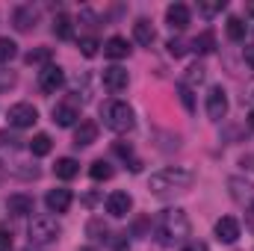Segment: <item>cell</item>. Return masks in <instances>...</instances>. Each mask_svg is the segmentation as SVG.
Returning a JSON list of instances; mask_svg holds the SVG:
<instances>
[{"label":"cell","instance_id":"obj_1","mask_svg":"<svg viewBox=\"0 0 254 251\" xmlns=\"http://www.w3.org/2000/svg\"><path fill=\"white\" fill-rule=\"evenodd\" d=\"M192 225H190V216L178 207H169L157 216V225H154V234H157V243L163 246H175V243H184L190 237Z\"/></svg>","mask_w":254,"mask_h":251},{"label":"cell","instance_id":"obj_2","mask_svg":"<svg viewBox=\"0 0 254 251\" xmlns=\"http://www.w3.org/2000/svg\"><path fill=\"white\" fill-rule=\"evenodd\" d=\"M192 181H195V175H192L190 169H184V166H169V169H160V172L151 175L148 189H151L154 195H169V192H184V189H190Z\"/></svg>","mask_w":254,"mask_h":251},{"label":"cell","instance_id":"obj_3","mask_svg":"<svg viewBox=\"0 0 254 251\" xmlns=\"http://www.w3.org/2000/svg\"><path fill=\"white\" fill-rule=\"evenodd\" d=\"M101 116H104V125L110 127L113 133H130L133 125H136V116H133L130 104H125V101H110L101 110Z\"/></svg>","mask_w":254,"mask_h":251},{"label":"cell","instance_id":"obj_4","mask_svg":"<svg viewBox=\"0 0 254 251\" xmlns=\"http://www.w3.org/2000/svg\"><path fill=\"white\" fill-rule=\"evenodd\" d=\"M63 234L57 216H33L30 228H27V237H30V246H48L54 243L57 237Z\"/></svg>","mask_w":254,"mask_h":251},{"label":"cell","instance_id":"obj_5","mask_svg":"<svg viewBox=\"0 0 254 251\" xmlns=\"http://www.w3.org/2000/svg\"><path fill=\"white\" fill-rule=\"evenodd\" d=\"M6 119H9V125L12 127L24 130V127H33L36 122H39V110H36L33 104H15V107H9Z\"/></svg>","mask_w":254,"mask_h":251},{"label":"cell","instance_id":"obj_6","mask_svg":"<svg viewBox=\"0 0 254 251\" xmlns=\"http://www.w3.org/2000/svg\"><path fill=\"white\" fill-rule=\"evenodd\" d=\"M63 83H65V71L60 65H45L39 71V89L45 95H57V89H63Z\"/></svg>","mask_w":254,"mask_h":251},{"label":"cell","instance_id":"obj_7","mask_svg":"<svg viewBox=\"0 0 254 251\" xmlns=\"http://www.w3.org/2000/svg\"><path fill=\"white\" fill-rule=\"evenodd\" d=\"M207 116H210V122H222L228 116V95L222 86H213L207 92Z\"/></svg>","mask_w":254,"mask_h":251},{"label":"cell","instance_id":"obj_8","mask_svg":"<svg viewBox=\"0 0 254 251\" xmlns=\"http://www.w3.org/2000/svg\"><path fill=\"white\" fill-rule=\"evenodd\" d=\"M216 240L225 243V246H234V243L240 240V222H237L234 216H222V219L216 222Z\"/></svg>","mask_w":254,"mask_h":251},{"label":"cell","instance_id":"obj_9","mask_svg":"<svg viewBox=\"0 0 254 251\" xmlns=\"http://www.w3.org/2000/svg\"><path fill=\"white\" fill-rule=\"evenodd\" d=\"M133 210V198L127 195V192H113L110 198H107V213L110 216H116V219H122Z\"/></svg>","mask_w":254,"mask_h":251},{"label":"cell","instance_id":"obj_10","mask_svg":"<svg viewBox=\"0 0 254 251\" xmlns=\"http://www.w3.org/2000/svg\"><path fill=\"white\" fill-rule=\"evenodd\" d=\"M166 21H169L172 30H187V27H190V6L172 3V6L166 9Z\"/></svg>","mask_w":254,"mask_h":251},{"label":"cell","instance_id":"obj_11","mask_svg":"<svg viewBox=\"0 0 254 251\" xmlns=\"http://www.w3.org/2000/svg\"><path fill=\"white\" fill-rule=\"evenodd\" d=\"M127 71L122 68V65H110V68H104V86L110 89V92H122V89H127Z\"/></svg>","mask_w":254,"mask_h":251},{"label":"cell","instance_id":"obj_12","mask_svg":"<svg viewBox=\"0 0 254 251\" xmlns=\"http://www.w3.org/2000/svg\"><path fill=\"white\" fill-rule=\"evenodd\" d=\"M6 213L9 216H30L33 213V198L18 192V195H9L6 198Z\"/></svg>","mask_w":254,"mask_h":251},{"label":"cell","instance_id":"obj_13","mask_svg":"<svg viewBox=\"0 0 254 251\" xmlns=\"http://www.w3.org/2000/svg\"><path fill=\"white\" fill-rule=\"evenodd\" d=\"M45 204H48L51 213H65L71 207V189H51L48 198H45Z\"/></svg>","mask_w":254,"mask_h":251},{"label":"cell","instance_id":"obj_14","mask_svg":"<svg viewBox=\"0 0 254 251\" xmlns=\"http://www.w3.org/2000/svg\"><path fill=\"white\" fill-rule=\"evenodd\" d=\"M98 139V125L95 122H80L77 130H74V145L77 148H86V145H92Z\"/></svg>","mask_w":254,"mask_h":251},{"label":"cell","instance_id":"obj_15","mask_svg":"<svg viewBox=\"0 0 254 251\" xmlns=\"http://www.w3.org/2000/svg\"><path fill=\"white\" fill-rule=\"evenodd\" d=\"M77 119H80L77 107H71V104H60V107H54V122H57L60 127L77 125Z\"/></svg>","mask_w":254,"mask_h":251},{"label":"cell","instance_id":"obj_16","mask_svg":"<svg viewBox=\"0 0 254 251\" xmlns=\"http://www.w3.org/2000/svg\"><path fill=\"white\" fill-rule=\"evenodd\" d=\"M133 39H136L142 48H151V45H154V27H151V21L139 18V21L133 24Z\"/></svg>","mask_w":254,"mask_h":251},{"label":"cell","instance_id":"obj_17","mask_svg":"<svg viewBox=\"0 0 254 251\" xmlns=\"http://www.w3.org/2000/svg\"><path fill=\"white\" fill-rule=\"evenodd\" d=\"M104 54H107L110 60H125L127 54H130V48H127V39H122V36H113V39H107V42H104Z\"/></svg>","mask_w":254,"mask_h":251},{"label":"cell","instance_id":"obj_18","mask_svg":"<svg viewBox=\"0 0 254 251\" xmlns=\"http://www.w3.org/2000/svg\"><path fill=\"white\" fill-rule=\"evenodd\" d=\"M77 172H80V163H77L74 157H63V160H57V166H54V175H57L60 181L77 178Z\"/></svg>","mask_w":254,"mask_h":251},{"label":"cell","instance_id":"obj_19","mask_svg":"<svg viewBox=\"0 0 254 251\" xmlns=\"http://www.w3.org/2000/svg\"><path fill=\"white\" fill-rule=\"evenodd\" d=\"M27 148H30V154H33V157H48V154H51V148H54V142H51V136H48V133H36V136L30 139V145H27Z\"/></svg>","mask_w":254,"mask_h":251},{"label":"cell","instance_id":"obj_20","mask_svg":"<svg viewBox=\"0 0 254 251\" xmlns=\"http://www.w3.org/2000/svg\"><path fill=\"white\" fill-rule=\"evenodd\" d=\"M228 187H231V195H234L237 201H254V184H246V181H240V178H231Z\"/></svg>","mask_w":254,"mask_h":251},{"label":"cell","instance_id":"obj_21","mask_svg":"<svg viewBox=\"0 0 254 251\" xmlns=\"http://www.w3.org/2000/svg\"><path fill=\"white\" fill-rule=\"evenodd\" d=\"M15 27H18V30H24V33H27V30H33V27H36V9H33V6L18 9V12H15Z\"/></svg>","mask_w":254,"mask_h":251},{"label":"cell","instance_id":"obj_22","mask_svg":"<svg viewBox=\"0 0 254 251\" xmlns=\"http://www.w3.org/2000/svg\"><path fill=\"white\" fill-rule=\"evenodd\" d=\"M213 48H216V36L213 33H201V36L192 39V51L195 54H210Z\"/></svg>","mask_w":254,"mask_h":251},{"label":"cell","instance_id":"obj_23","mask_svg":"<svg viewBox=\"0 0 254 251\" xmlns=\"http://www.w3.org/2000/svg\"><path fill=\"white\" fill-rule=\"evenodd\" d=\"M54 36L57 39H71L74 36V27H71V18L68 15H57L54 18Z\"/></svg>","mask_w":254,"mask_h":251},{"label":"cell","instance_id":"obj_24","mask_svg":"<svg viewBox=\"0 0 254 251\" xmlns=\"http://www.w3.org/2000/svg\"><path fill=\"white\" fill-rule=\"evenodd\" d=\"M204 74H207V71H204V65H190V68H187V77H184V80H181V83H184V86H187V89H192V86H201V83H204Z\"/></svg>","mask_w":254,"mask_h":251},{"label":"cell","instance_id":"obj_25","mask_svg":"<svg viewBox=\"0 0 254 251\" xmlns=\"http://www.w3.org/2000/svg\"><path fill=\"white\" fill-rule=\"evenodd\" d=\"M89 175H92V181H110L113 178V166L107 160H95L92 169H89Z\"/></svg>","mask_w":254,"mask_h":251},{"label":"cell","instance_id":"obj_26","mask_svg":"<svg viewBox=\"0 0 254 251\" xmlns=\"http://www.w3.org/2000/svg\"><path fill=\"white\" fill-rule=\"evenodd\" d=\"M246 24H243V18H228V39L231 42H243L246 39Z\"/></svg>","mask_w":254,"mask_h":251},{"label":"cell","instance_id":"obj_27","mask_svg":"<svg viewBox=\"0 0 254 251\" xmlns=\"http://www.w3.org/2000/svg\"><path fill=\"white\" fill-rule=\"evenodd\" d=\"M15 54H18V45H15L12 39H0V63L15 60Z\"/></svg>","mask_w":254,"mask_h":251},{"label":"cell","instance_id":"obj_28","mask_svg":"<svg viewBox=\"0 0 254 251\" xmlns=\"http://www.w3.org/2000/svg\"><path fill=\"white\" fill-rule=\"evenodd\" d=\"M98 48H101V45H98V39H92V36H89V39H80V54H83V57H89V60H92V57L98 54Z\"/></svg>","mask_w":254,"mask_h":251},{"label":"cell","instance_id":"obj_29","mask_svg":"<svg viewBox=\"0 0 254 251\" xmlns=\"http://www.w3.org/2000/svg\"><path fill=\"white\" fill-rule=\"evenodd\" d=\"M51 60V48H39V51H30L27 54V63L36 65V63H48Z\"/></svg>","mask_w":254,"mask_h":251},{"label":"cell","instance_id":"obj_30","mask_svg":"<svg viewBox=\"0 0 254 251\" xmlns=\"http://www.w3.org/2000/svg\"><path fill=\"white\" fill-rule=\"evenodd\" d=\"M89 234H92L95 240H107V225H104L101 219H92V222H89Z\"/></svg>","mask_w":254,"mask_h":251},{"label":"cell","instance_id":"obj_31","mask_svg":"<svg viewBox=\"0 0 254 251\" xmlns=\"http://www.w3.org/2000/svg\"><path fill=\"white\" fill-rule=\"evenodd\" d=\"M228 3L225 0H216V3H198V9H201V15H216V12H222Z\"/></svg>","mask_w":254,"mask_h":251},{"label":"cell","instance_id":"obj_32","mask_svg":"<svg viewBox=\"0 0 254 251\" xmlns=\"http://www.w3.org/2000/svg\"><path fill=\"white\" fill-rule=\"evenodd\" d=\"M18 142H21V139H15V136H9V133H0V151H6V154H9V151H15V148H18Z\"/></svg>","mask_w":254,"mask_h":251},{"label":"cell","instance_id":"obj_33","mask_svg":"<svg viewBox=\"0 0 254 251\" xmlns=\"http://www.w3.org/2000/svg\"><path fill=\"white\" fill-rule=\"evenodd\" d=\"M178 95H181V101H184V107L187 110H195V101H192V89H187L184 83L178 86Z\"/></svg>","mask_w":254,"mask_h":251},{"label":"cell","instance_id":"obj_34","mask_svg":"<svg viewBox=\"0 0 254 251\" xmlns=\"http://www.w3.org/2000/svg\"><path fill=\"white\" fill-rule=\"evenodd\" d=\"M166 48H169V54H172V57H184V54H187V45H184L181 39H172Z\"/></svg>","mask_w":254,"mask_h":251},{"label":"cell","instance_id":"obj_35","mask_svg":"<svg viewBox=\"0 0 254 251\" xmlns=\"http://www.w3.org/2000/svg\"><path fill=\"white\" fill-rule=\"evenodd\" d=\"M0 251H12V234L6 228H0Z\"/></svg>","mask_w":254,"mask_h":251},{"label":"cell","instance_id":"obj_36","mask_svg":"<svg viewBox=\"0 0 254 251\" xmlns=\"http://www.w3.org/2000/svg\"><path fill=\"white\" fill-rule=\"evenodd\" d=\"M181 251H207V246H204V243H198V240H192V243H187Z\"/></svg>","mask_w":254,"mask_h":251},{"label":"cell","instance_id":"obj_37","mask_svg":"<svg viewBox=\"0 0 254 251\" xmlns=\"http://www.w3.org/2000/svg\"><path fill=\"white\" fill-rule=\"evenodd\" d=\"M246 222H249V228H254V201L249 204V213H246Z\"/></svg>","mask_w":254,"mask_h":251},{"label":"cell","instance_id":"obj_38","mask_svg":"<svg viewBox=\"0 0 254 251\" xmlns=\"http://www.w3.org/2000/svg\"><path fill=\"white\" fill-rule=\"evenodd\" d=\"M246 63L254 68V45H249V48H246Z\"/></svg>","mask_w":254,"mask_h":251},{"label":"cell","instance_id":"obj_39","mask_svg":"<svg viewBox=\"0 0 254 251\" xmlns=\"http://www.w3.org/2000/svg\"><path fill=\"white\" fill-rule=\"evenodd\" d=\"M116 151H119L122 157H130V145H125V142H119V145H116Z\"/></svg>","mask_w":254,"mask_h":251},{"label":"cell","instance_id":"obj_40","mask_svg":"<svg viewBox=\"0 0 254 251\" xmlns=\"http://www.w3.org/2000/svg\"><path fill=\"white\" fill-rule=\"evenodd\" d=\"M12 83H15V77H12V74H6V77H3V80H0V89H9V86H12Z\"/></svg>","mask_w":254,"mask_h":251},{"label":"cell","instance_id":"obj_41","mask_svg":"<svg viewBox=\"0 0 254 251\" xmlns=\"http://www.w3.org/2000/svg\"><path fill=\"white\" fill-rule=\"evenodd\" d=\"M249 15L254 18V3H249Z\"/></svg>","mask_w":254,"mask_h":251},{"label":"cell","instance_id":"obj_42","mask_svg":"<svg viewBox=\"0 0 254 251\" xmlns=\"http://www.w3.org/2000/svg\"><path fill=\"white\" fill-rule=\"evenodd\" d=\"M249 122H252V127H254V110H252V116H249Z\"/></svg>","mask_w":254,"mask_h":251},{"label":"cell","instance_id":"obj_43","mask_svg":"<svg viewBox=\"0 0 254 251\" xmlns=\"http://www.w3.org/2000/svg\"><path fill=\"white\" fill-rule=\"evenodd\" d=\"M83 251H95V249H83Z\"/></svg>","mask_w":254,"mask_h":251}]
</instances>
